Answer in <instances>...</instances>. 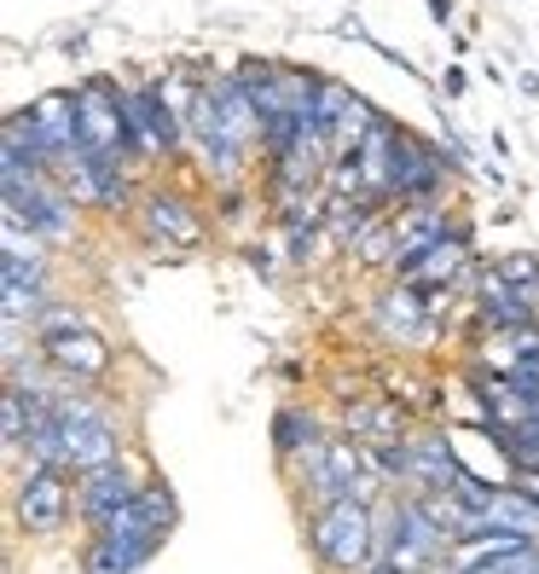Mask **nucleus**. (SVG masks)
<instances>
[{"label":"nucleus","mask_w":539,"mask_h":574,"mask_svg":"<svg viewBox=\"0 0 539 574\" xmlns=\"http://www.w3.org/2000/svg\"><path fill=\"white\" fill-rule=\"evenodd\" d=\"M378 534L383 517L366 499H330L302 517V545L319 574H366L378 563Z\"/></svg>","instance_id":"f257e3e1"},{"label":"nucleus","mask_w":539,"mask_h":574,"mask_svg":"<svg viewBox=\"0 0 539 574\" xmlns=\"http://www.w3.org/2000/svg\"><path fill=\"white\" fill-rule=\"evenodd\" d=\"M7 227L30 233V244H70L76 238V198L58 175H0Z\"/></svg>","instance_id":"f03ea898"},{"label":"nucleus","mask_w":539,"mask_h":574,"mask_svg":"<svg viewBox=\"0 0 539 574\" xmlns=\"http://www.w3.org/2000/svg\"><path fill=\"white\" fill-rule=\"evenodd\" d=\"M76 162H128V128H122V81L116 76H81L76 81Z\"/></svg>","instance_id":"7ed1b4c3"},{"label":"nucleus","mask_w":539,"mask_h":574,"mask_svg":"<svg viewBox=\"0 0 539 574\" xmlns=\"http://www.w3.org/2000/svg\"><path fill=\"white\" fill-rule=\"evenodd\" d=\"M76 517V476L58 464H24L12 476V528L18 540H58Z\"/></svg>","instance_id":"20e7f679"},{"label":"nucleus","mask_w":539,"mask_h":574,"mask_svg":"<svg viewBox=\"0 0 539 574\" xmlns=\"http://www.w3.org/2000/svg\"><path fill=\"white\" fill-rule=\"evenodd\" d=\"M139 233H145V244H157V250H169V256H192L210 244V227H203V215L192 210V198L169 192V187L139 192Z\"/></svg>","instance_id":"39448f33"},{"label":"nucleus","mask_w":539,"mask_h":574,"mask_svg":"<svg viewBox=\"0 0 539 574\" xmlns=\"http://www.w3.org/2000/svg\"><path fill=\"white\" fill-rule=\"evenodd\" d=\"M145 459H134V453H122L116 464H105V470H93V476H76V522L88 528H105L116 510H128L134 499H139V487H145Z\"/></svg>","instance_id":"423d86ee"},{"label":"nucleus","mask_w":539,"mask_h":574,"mask_svg":"<svg viewBox=\"0 0 539 574\" xmlns=\"http://www.w3.org/2000/svg\"><path fill=\"white\" fill-rule=\"evenodd\" d=\"M35 360L47 365V372L70 378V383H88V389H99L116 372V348L99 337L93 325H88V331H65L53 342H35Z\"/></svg>","instance_id":"0eeeda50"},{"label":"nucleus","mask_w":539,"mask_h":574,"mask_svg":"<svg viewBox=\"0 0 539 574\" xmlns=\"http://www.w3.org/2000/svg\"><path fill=\"white\" fill-rule=\"evenodd\" d=\"M464 476V459L441 424H424L406 436V494H447Z\"/></svg>","instance_id":"6e6552de"},{"label":"nucleus","mask_w":539,"mask_h":574,"mask_svg":"<svg viewBox=\"0 0 539 574\" xmlns=\"http://www.w3.org/2000/svg\"><path fill=\"white\" fill-rule=\"evenodd\" d=\"M162 534H81L76 569L81 574H139L162 558Z\"/></svg>","instance_id":"1a4fd4ad"},{"label":"nucleus","mask_w":539,"mask_h":574,"mask_svg":"<svg viewBox=\"0 0 539 574\" xmlns=\"http://www.w3.org/2000/svg\"><path fill=\"white\" fill-rule=\"evenodd\" d=\"M325 436H330V429H325V418H319L307 401H279L273 418H267V441H273V459H279L284 476H290V470H296L307 453H314Z\"/></svg>","instance_id":"9d476101"},{"label":"nucleus","mask_w":539,"mask_h":574,"mask_svg":"<svg viewBox=\"0 0 539 574\" xmlns=\"http://www.w3.org/2000/svg\"><path fill=\"white\" fill-rule=\"evenodd\" d=\"M371 325L389 337V342H424L429 331H435V319H429V307H424V296L412 291V284H389V291L371 302Z\"/></svg>","instance_id":"9b49d317"},{"label":"nucleus","mask_w":539,"mask_h":574,"mask_svg":"<svg viewBox=\"0 0 539 574\" xmlns=\"http://www.w3.org/2000/svg\"><path fill=\"white\" fill-rule=\"evenodd\" d=\"M0 284H18V291H53L47 244H24V233L7 227V244H0Z\"/></svg>","instance_id":"f8f14e48"},{"label":"nucleus","mask_w":539,"mask_h":574,"mask_svg":"<svg viewBox=\"0 0 539 574\" xmlns=\"http://www.w3.org/2000/svg\"><path fill=\"white\" fill-rule=\"evenodd\" d=\"M482 522H487V534L505 528V534L539 540V494H528V487H516V482H499V494L482 510Z\"/></svg>","instance_id":"ddd939ff"},{"label":"nucleus","mask_w":539,"mask_h":574,"mask_svg":"<svg viewBox=\"0 0 539 574\" xmlns=\"http://www.w3.org/2000/svg\"><path fill=\"white\" fill-rule=\"evenodd\" d=\"M134 517L151 528V534H175V528H180V494H175V482L162 476L157 464L145 470V487H139V499H134Z\"/></svg>","instance_id":"4468645a"},{"label":"nucleus","mask_w":539,"mask_h":574,"mask_svg":"<svg viewBox=\"0 0 539 574\" xmlns=\"http://www.w3.org/2000/svg\"><path fill=\"white\" fill-rule=\"evenodd\" d=\"M395 238H401L395 215H378L355 244H348V256H355L360 268H383V273H389V268H395Z\"/></svg>","instance_id":"2eb2a0df"},{"label":"nucleus","mask_w":539,"mask_h":574,"mask_svg":"<svg viewBox=\"0 0 539 574\" xmlns=\"http://www.w3.org/2000/svg\"><path fill=\"white\" fill-rule=\"evenodd\" d=\"M493 273H499L528 307H539V256H534V250H505V256H493Z\"/></svg>","instance_id":"dca6fc26"},{"label":"nucleus","mask_w":539,"mask_h":574,"mask_svg":"<svg viewBox=\"0 0 539 574\" xmlns=\"http://www.w3.org/2000/svg\"><path fill=\"white\" fill-rule=\"evenodd\" d=\"M0 418H7V459H24V447H30V395H24V383H7Z\"/></svg>","instance_id":"f3484780"},{"label":"nucleus","mask_w":539,"mask_h":574,"mask_svg":"<svg viewBox=\"0 0 539 574\" xmlns=\"http://www.w3.org/2000/svg\"><path fill=\"white\" fill-rule=\"evenodd\" d=\"M319 233H325V221L319 215H296V221H284V261L290 268H314V250H319Z\"/></svg>","instance_id":"a211bd4d"},{"label":"nucleus","mask_w":539,"mask_h":574,"mask_svg":"<svg viewBox=\"0 0 539 574\" xmlns=\"http://www.w3.org/2000/svg\"><path fill=\"white\" fill-rule=\"evenodd\" d=\"M88 325H93L88 307H76V302H53L47 314L30 325V342H53V337H65V331H88Z\"/></svg>","instance_id":"6ab92c4d"},{"label":"nucleus","mask_w":539,"mask_h":574,"mask_svg":"<svg viewBox=\"0 0 539 574\" xmlns=\"http://www.w3.org/2000/svg\"><path fill=\"white\" fill-rule=\"evenodd\" d=\"M238 256H244V268H250L256 279H273V273H279V261H273L279 250H273V244H261V238H250Z\"/></svg>","instance_id":"aec40b11"},{"label":"nucleus","mask_w":539,"mask_h":574,"mask_svg":"<svg viewBox=\"0 0 539 574\" xmlns=\"http://www.w3.org/2000/svg\"><path fill=\"white\" fill-rule=\"evenodd\" d=\"M244 210H250V198H244V187H221V221L226 227H238Z\"/></svg>","instance_id":"412c9836"},{"label":"nucleus","mask_w":539,"mask_h":574,"mask_svg":"<svg viewBox=\"0 0 539 574\" xmlns=\"http://www.w3.org/2000/svg\"><path fill=\"white\" fill-rule=\"evenodd\" d=\"M441 93H447V99H464V93H470L464 65H447V70H441Z\"/></svg>","instance_id":"4be33fe9"},{"label":"nucleus","mask_w":539,"mask_h":574,"mask_svg":"<svg viewBox=\"0 0 539 574\" xmlns=\"http://www.w3.org/2000/svg\"><path fill=\"white\" fill-rule=\"evenodd\" d=\"M424 7H429V18H435L441 30H452V18H459V7H452V0H424Z\"/></svg>","instance_id":"5701e85b"},{"label":"nucleus","mask_w":539,"mask_h":574,"mask_svg":"<svg viewBox=\"0 0 539 574\" xmlns=\"http://www.w3.org/2000/svg\"><path fill=\"white\" fill-rule=\"evenodd\" d=\"M366 574H412V569H401V563H371Z\"/></svg>","instance_id":"b1692460"},{"label":"nucleus","mask_w":539,"mask_h":574,"mask_svg":"<svg viewBox=\"0 0 539 574\" xmlns=\"http://www.w3.org/2000/svg\"><path fill=\"white\" fill-rule=\"evenodd\" d=\"M534 424H539V413H534Z\"/></svg>","instance_id":"393cba45"}]
</instances>
